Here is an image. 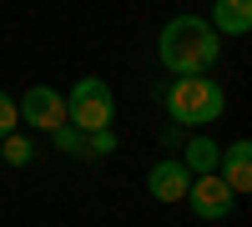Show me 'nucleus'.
Here are the masks:
<instances>
[{"label":"nucleus","mask_w":252,"mask_h":227,"mask_svg":"<svg viewBox=\"0 0 252 227\" xmlns=\"http://www.w3.org/2000/svg\"><path fill=\"white\" fill-rule=\"evenodd\" d=\"M217 56H222V35L202 15H177L157 35V61L172 76H207L217 66Z\"/></svg>","instance_id":"obj_1"},{"label":"nucleus","mask_w":252,"mask_h":227,"mask_svg":"<svg viewBox=\"0 0 252 227\" xmlns=\"http://www.w3.org/2000/svg\"><path fill=\"white\" fill-rule=\"evenodd\" d=\"M227 111V91L222 81L212 76H177L172 86H166V116L177 121V127H212V121Z\"/></svg>","instance_id":"obj_2"},{"label":"nucleus","mask_w":252,"mask_h":227,"mask_svg":"<svg viewBox=\"0 0 252 227\" xmlns=\"http://www.w3.org/2000/svg\"><path fill=\"white\" fill-rule=\"evenodd\" d=\"M111 116H116V96H111V86L101 76H81L66 91V121L71 127L101 131V127H111Z\"/></svg>","instance_id":"obj_3"},{"label":"nucleus","mask_w":252,"mask_h":227,"mask_svg":"<svg viewBox=\"0 0 252 227\" xmlns=\"http://www.w3.org/2000/svg\"><path fill=\"white\" fill-rule=\"evenodd\" d=\"M15 111H20V121H26V127H35V131H56L61 121H66V96H61L56 86H46V81H35V86L20 91Z\"/></svg>","instance_id":"obj_4"},{"label":"nucleus","mask_w":252,"mask_h":227,"mask_svg":"<svg viewBox=\"0 0 252 227\" xmlns=\"http://www.w3.org/2000/svg\"><path fill=\"white\" fill-rule=\"evenodd\" d=\"M187 207H192L202 222H227L232 207H237V192L227 187L217 172H207V177H192V187H187Z\"/></svg>","instance_id":"obj_5"},{"label":"nucleus","mask_w":252,"mask_h":227,"mask_svg":"<svg viewBox=\"0 0 252 227\" xmlns=\"http://www.w3.org/2000/svg\"><path fill=\"white\" fill-rule=\"evenodd\" d=\"M187 187H192V172L182 167V157H161V162H152V172H146V192H152L157 202H182Z\"/></svg>","instance_id":"obj_6"},{"label":"nucleus","mask_w":252,"mask_h":227,"mask_svg":"<svg viewBox=\"0 0 252 227\" xmlns=\"http://www.w3.org/2000/svg\"><path fill=\"white\" fill-rule=\"evenodd\" d=\"M217 177L232 187L237 197L242 192H252V141L247 136H237L232 147H222V162H217Z\"/></svg>","instance_id":"obj_7"},{"label":"nucleus","mask_w":252,"mask_h":227,"mask_svg":"<svg viewBox=\"0 0 252 227\" xmlns=\"http://www.w3.org/2000/svg\"><path fill=\"white\" fill-rule=\"evenodd\" d=\"M207 26L217 35H247L252 31V0H212Z\"/></svg>","instance_id":"obj_8"},{"label":"nucleus","mask_w":252,"mask_h":227,"mask_svg":"<svg viewBox=\"0 0 252 227\" xmlns=\"http://www.w3.org/2000/svg\"><path fill=\"white\" fill-rule=\"evenodd\" d=\"M217 162H222V147H217L212 136H192V141H187V152H182V167L192 172V177L217 172Z\"/></svg>","instance_id":"obj_9"},{"label":"nucleus","mask_w":252,"mask_h":227,"mask_svg":"<svg viewBox=\"0 0 252 227\" xmlns=\"http://www.w3.org/2000/svg\"><path fill=\"white\" fill-rule=\"evenodd\" d=\"M31 162H35V141L20 127L10 136H0V167H31Z\"/></svg>","instance_id":"obj_10"},{"label":"nucleus","mask_w":252,"mask_h":227,"mask_svg":"<svg viewBox=\"0 0 252 227\" xmlns=\"http://www.w3.org/2000/svg\"><path fill=\"white\" fill-rule=\"evenodd\" d=\"M51 141H56V152H66V157H86V131H81V127H71V121H61V127L51 131Z\"/></svg>","instance_id":"obj_11"},{"label":"nucleus","mask_w":252,"mask_h":227,"mask_svg":"<svg viewBox=\"0 0 252 227\" xmlns=\"http://www.w3.org/2000/svg\"><path fill=\"white\" fill-rule=\"evenodd\" d=\"M111 152H116V131L111 127L86 131V157H81V162H101V157H111Z\"/></svg>","instance_id":"obj_12"},{"label":"nucleus","mask_w":252,"mask_h":227,"mask_svg":"<svg viewBox=\"0 0 252 227\" xmlns=\"http://www.w3.org/2000/svg\"><path fill=\"white\" fill-rule=\"evenodd\" d=\"M20 127V111H15V96L10 91H0V136H10Z\"/></svg>","instance_id":"obj_13"},{"label":"nucleus","mask_w":252,"mask_h":227,"mask_svg":"<svg viewBox=\"0 0 252 227\" xmlns=\"http://www.w3.org/2000/svg\"><path fill=\"white\" fill-rule=\"evenodd\" d=\"M182 5H187V0H182Z\"/></svg>","instance_id":"obj_14"}]
</instances>
